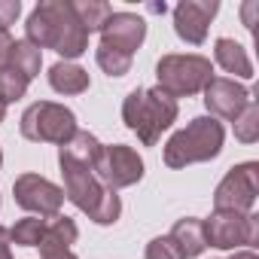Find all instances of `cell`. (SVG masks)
I'll use <instances>...</instances> for the list:
<instances>
[{"label":"cell","mask_w":259,"mask_h":259,"mask_svg":"<svg viewBox=\"0 0 259 259\" xmlns=\"http://www.w3.org/2000/svg\"><path fill=\"white\" fill-rule=\"evenodd\" d=\"M259 10V4H244V28L253 31V13Z\"/></svg>","instance_id":"4316f807"},{"label":"cell","mask_w":259,"mask_h":259,"mask_svg":"<svg viewBox=\"0 0 259 259\" xmlns=\"http://www.w3.org/2000/svg\"><path fill=\"white\" fill-rule=\"evenodd\" d=\"M217 10H220L217 0H183V4H177L174 7V31H177V37L192 43V46L204 43L207 25L217 16Z\"/></svg>","instance_id":"8fae6325"},{"label":"cell","mask_w":259,"mask_h":259,"mask_svg":"<svg viewBox=\"0 0 259 259\" xmlns=\"http://www.w3.org/2000/svg\"><path fill=\"white\" fill-rule=\"evenodd\" d=\"M256 195H259V165L244 162V165H235L220 180V186L213 192V204H217V210L250 213V207L256 204Z\"/></svg>","instance_id":"ba28073f"},{"label":"cell","mask_w":259,"mask_h":259,"mask_svg":"<svg viewBox=\"0 0 259 259\" xmlns=\"http://www.w3.org/2000/svg\"><path fill=\"white\" fill-rule=\"evenodd\" d=\"M43 259H76V256H73L70 250H61V253H46Z\"/></svg>","instance_id":"f1b7e54d"},{"label":"cell","mask_w":259,"mask_h":259,"mask_svg":"<svg viewBox=\"0 0 259 259\" xmlns=\"http://www.w3.org/2000/svg\"><path fill=\"white\" fill-rule=\"evenodd\" d=\"M25 92H28V79L22 73H16L10 67H0V101L13 104V101L25 98Z\"/></svg>","instance_id":"cb8c5ba5"},{"label":"cell","mask_w":259,"mask_h":259,"mask_svg":"<svg viewBox=\"0 0 259 259\" xmlns=\"http://www.w3.org/2000/svg\"><path fill=\"white\" fill-rule=\"evenodd\" d=\"M49 85L58 95H82L89 89V70L73 61H58L49 67Z\"/></svg>","instance_id":"e0dca14e"},{"label":"cell","mask_w":259,"mask_h":259,"mask_svg":"<svg viewBox=\"0 0 259 259\" xmlns=\"http://www.w3.org/2000/svg\"><path fill=\"white\" fill-rule=\"evenodd\" d=\"M229 259H259V256H256L253 250H238V253H232Z\"/></svg>","instance_id":"83f0119b"},{"label":"cell","mask_w":259,"mask_h":259,"mask_svg":"<svg viewBox=\"0 0 259 259\" xmlns=\"http://www.w3.org/2000/svg\"><path fill=\"white\" fill-rule=\"evenodd\" d=\"M4 67H10V70H16V73H22L28 82L40 73V67H43V52L34 46V43H28V40H13V49H10V58H7V64Z\"/></svg>","instance_id":"ac0fdd59"},{"label":"cell","mask_w":259,"mask_h":259,"mask_svg":"<svg viewBox=\"0 0 259 259\" xmlns=\"http://www.w3.org/2000/svg\"><path fill=\"white\" fill-rule=\"evenodd\" d=\"M73 13H76V19H79V25L92 34V31H101L104 28V22L113 16V7L110 4H104V0H73Z\"/></svg>","instance_id":"d6986e66"},{"label":"cell","mask_w":259,"mask_h":259,"mask_svg":"<svg viewBox=\"0 0 259 259\" xmlns=\"http://www.w3.org/2000/svg\"><path fill=\"white\" fill-rule=\"evenodd\" d=\"M213 58H217V64H220L226 73H235V76H241V79H250V76H253V64H250V58H247V49H244L241 43L229 40V37H220V40H217Z\"/></svg>","instance_id":"2e32d148"},{"label":"cell","mask_w":259,"mask_h":259,"mask_svg":"<svg viewBox=\"0 0 259 259\" xmlns=\"http://www.w3.org/2000/svg\"><path fill=\"white\" fill-rule=\"evenodd\" d=\"M79 229L70 217H52V223H46L43 229V238H40V256L46 253H61V250H70V244L76 241Z\"/></svg>","instance_id":"9a60e30c"},{"label":"cell","mask_w":259,"mask_h":259,"mask_svg":"<svg viewBox=\"0 0 259 259\" xmlns=\"http://www.w3.org/2000/svg\"><path fill=\"white\" fill-rule=\"evenodd\" d=\"M144 37H147V22L135 13H113L101 28V46L119 49L125 55H135Z\"/></svg>","instance_id":"4fadbf2b"},{"label":"cell","mask_w":259,"mask_h":259,"mask_svg":"<svg viewBox=\"0 0 259 259\" xmlns=\"http://www.w3.org/2000/svg\"><path fill=\"white\" fill-rule=\"evenodd\" d=\"M204 244L220 250H235L241 244L256 247L259 244V217L238 213V210H213L207 220H201Z\"/></svg>","instance_id":"52a82bcc"},{"label":"cell","mask_w":259,"mask_h":259,"mask_svg":"<svg viewBox=\"0 0 259 259\" xmlns=\"http://www.w3.org/2000/svg\"><path fill=\"white\" fill-rule=\"evenodd\" d=\"M0 259H13V253H10V229H4V226H0Z\"/></svg>","instance_id":"484cf974"},{"label":"cell","mask_w":259,"mask_h":259,"mask_svg":"<svg viewBox=\"0 0 259 259\" xmlns=\"http://www.w3.org/2000/svg\"><path fill=\"white\" fill-rule=\"evenodd\" d=\"M250 89L235 82V79H223V76H213L204 89V107L210 110V116H220V119H229L235 122V116L250 104Z\"/></svg>","instance_id":"7c38bea8"},{"label":"cell","mask_w":259,"mask_h":259,"mask_svg":"<svg viewBox=\"0 0 259 259\" xmlns=\"http://www.w3.org/2000/svg\"><path fill=\"white\" fill-rule=\"evenodd\" d=\"M95 177L110 186V189H125L135 186L144 177V159L125 144H113V147H101V156L95 162Z\"/></svg>","instance_id":"9c48e42d"},{"label":"cell","mask_w":259,"mask_h":259,"mask_svg":"<svg viewBox=\"0 0 259 259\" xmlns=\"http://www.w3.org/2000/svg\"><path fill=\"white\" fill-rule=\"evenodd\" d=\"M13 192H16V204L19 207H25L31 213H40V217H58V210L64 204L61 186L49 183L40 174H22V177H16Z\"/></svg>","instance_id":"30bf717a"},{"label":"cell","mask_w":259,"mask_h":259,"mask_svg":"<svg viewBox=\"0 0 259 259\" xmlns=\"http://www.w3.org/2000/svg\"><path fill=\"white\" fill-rule=\"evenodd\" d=\"M223 141H226L223 125L213 116H198L168 141L165 165L168 168H186V165H195V162H210V159L220 156Z\"/></svg>","instance_id":"277c9868"},{"label":"cell","mask_w":259,"mask_h":259,"mask_svg":"<svg viewBox=\"0 0 259 259\" xmlns=\"http://www.w3.org/2000/svg\"><path fill=\"white\" fill-rule=\"evenodd\" d=\"M0 168H4V150H0Z\"/></svg>","instance_id":"4dcf8cb0"},{"label":"cell","mask_w":259,"mask_h":259,"mask_svg":"<svg viewBox=\"0 0 259 259\" xmlns=\"http://www.w3.org/2000/svg\"><path fill=\"white\" fill-rule=\"evenodd\" d=\"M22 4L19 0H0V67L7 64L10 49H13V37H10V25L19 19Z\"/></svg>","instance_id":"ffe728a7"},{"label":"cell","mask_w":259,"mask_h":259,"mask_svg":"<svg viewBox=\"0 0 259 259\" xmlns=\"http://www.w3.org/2000/svg\"><path fill=\"white\" fill-rule=\"evenodd\" d=\"M43 229H46V220H40V217H25V220H19V223L10 229V244L37 247L40 238H43Z\"/></svg>","instance_id":"44dd1931"},{"label":"cell","mask_w":259,"mask_h":259,"mask_svg":"<svg viewBox=\"0 0 259 259\" xmlns=\"http://www.w3.org/2000/svg\"><path fill=\"white\" fill-rule=\"evenodd\" d=\"M25 31L28 43H34L40 52L55 49L58 55H64V61L79 58L89 49V31L79 25L70 0H43L28 16Z\"/></svg>","instance_id":"6da1fadb"},{"label":"cell","mask_w":259,"mask_h":259,"mask_svg":"<svg viewBox=\"0 0 259 259\" xmlns=\"http://www.w3.org/2000/svg\"><path fill=\"white\" fill-rule=\"evenodd\" d=\"M168 238L174 241V247L180 250L183 259H195V256L204 253V247H207V244H204L201 220H195V217H183V220H177Z\"/></svg>","instance_id":"5bb4252c"},{"label":"cell","mask_w":259,"mask_h":259,"mask_svg":"<svg viewBox=\"0 0 259 259\" xmlns=\"http://www.w3.org/2000/svg\"><path fill=\"white\" fill-rule=\"evenodd\" d=\"M156 76L159 89L168 98H189L207 89V82L213 79V67L204 55H162L156 64Z\"/></svg>","instance_id":"5b68a950"},{"label":"cell","mask_w":259,"mask_h":259,"mask_svg":"<svg viewBox=\"0 0 259 259\" xmlns=\"http://www.w3.org/2000/svg\"><path fill=\"white\" fill-rule=\"evenodd\" d=\"M122 122L138 135L144 147H156L162 132L177 122V101L162 89H135L122 104Z\"/></svg>","instance_id":"3957f363"},{"label":"cell","mask_w":259,"mask_h":259,"mask_svg":"<svg viewBox=\"0 0 259 259\" xmlns=\"http://www.w3.org/2000/svg\"><path fill=\"white\" fill-rule=\"evenodd\" d=\"M235 138L241 141V144H253V141H259V107H256V101H250L238 116H235Z\"/></svg>","instance_id":"7402d4cb"},{"label":"cell","mask_w":259,"mask_h":259,"mask_svg":"<svg viewBox=\"0 0 259 259\" xmlns=\"http://www.w3.org/2000/svg\"><path fill=\"white\" fill-rule=\"evenodd\" d=\"M4 119H7V104L0 101V122H4Z\"/></svg>","instance_id":"f546056e"},{"label":"cell","mask_w":259,"mask_h":259,"mask_svg":"<svg viewBox=\"0 0 259 259\" xmlns=\"http://www.w3.org/2000/svg\"><path fill=\"white\" fill-rule=\"evenodd\" d=\"M76 132V116L64 104L37 101L22 113V135L34 144H67Z\"/></svg>","instance_id":"8992f818"},{"label":"cell","mask_w":259,"mask_h":259,"mask_svg":"<svg viewBox=\"0 0 259 259\" xmlns=\"http://www.w3.org/2000/svg\"><path fill=\"white\" fill-rule=\"evenodd\" d=\"M95 58H98V67L104 73H110V76H125L132 70V55H125L119 49H110V46H98Z\"/></svg>","instance_id":"603a6c76"},{"label":"cell","mask_w":259,"mask_h":259,"mask_svg":"<svg viewBox=\"0 0 259 259\" xmlns=\"http://www.w3.org/2000/svg\"><path fill=\"white\" fill-rule=\"evenodd\" d=\"M61 165V174H64V198H70L82 213L92 217V223L98 226H113L122 213V201L116 195V189L104 186L98 177H95V168L92 165H76V162H67V159H58Z\"/></svg>","instance_id":"7a4b0ae2"},{"label":"cell","mask_w":259,"mask_h":259,"mask_svg":"<svg viewBox=\"0 0 259 259\" xmlns=\"http://www.w3.org/2000/svg\"><path fill=\"white\" fill-rule=\"evenodd\" d=\"M147 259H183L171 238H153L147 244Z\"/></svg>","instance_id":"d4e9b609"}]
</instances>
